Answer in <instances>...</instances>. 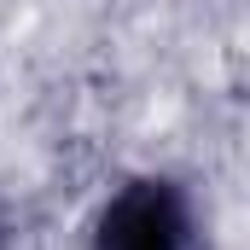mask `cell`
Here are the masks:
<instances>
[{"mask_svg": "<svg viewBox=\"0 0 250 250\" xmlns=\"http://www.w3.org/2000/svg\"><path fill=\"white\" fill-rule=\"evenodd\" d=\"M93 250H204L198 204L175 175H134L105 198Z\"/></svg>", "mask_w": 250, "mask_h": 250, "instance_id": "6da1fadb", "label": "cell"}]
</instances>
